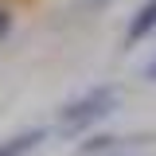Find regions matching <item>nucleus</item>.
<instances>
[{
  "label": "nucleus",
  "mask_w": 156,
  "mask_h": 156,
  "mask_svg": "<svg viewBox=\"0 0 156 156\" xmlns=\"http://www.w3.org/2000/svg\"><path fill=\"white\" fill-rule=\"evenodd\" d=\"M113 105H117V90L113 86H94V90H86L82 98H70L58 109V121H62L66 133H82V129L98 125L101 117H109Z\"/></svg>",
  "instance_id": "1"
},
{
  "label": "nucleus",
  "mask_w": 156,
  "mask_h": 156,
  "mask_svg": "<svg viewBox=\"0 0 156 156\" xmlns=\"http://www.w3.org/2000/svg\"><path fill=\"white\" fill-rule=\"evenodd\" d=\"M152 31H156V0H148V4H140V8H136V16L129 20L125 43L133 47V43H140L144 35H152Z\"/></svg>",
  "instance_id": "2"
},
{
  "label": "nucleus",
  "mask_w": 156,
  "mask_h": 156,
  "mask_svg": "<svg viewBox=\"0 0 156 156\" xmlns=\"http://www.w3.org/2000/svg\"><path fill=\"white\" fill-rule=\"evenodd\" d=\"M43 136H47V129H23V133L8 136V140H0V156H27L39 140H43Z\"/></svg>",
  "instance_id": "3"
},
{
  "label": "nucleus",
  "mask_w": 156,
  "mask_h": 156,
  "mask_svg": "<svg viewBox=\"0 0 156 156\" xmlns=\"http://www.w3.org/2000/svg\"><path fill=\"white\" fill-rule=\"evenodd\" d=\"M109 144H113V136H94V140H86V144H82V152L90 156V152H101V148H109Z\"/></svg>",
  "instance_id": "4"
},
{
  "label": "nucleus",
  "mask_w": 156,
  "mask_h": 156,
  "mask_svg": "<svg viewBox=\"0 0 156 156\" xmlns=\"http://www.w3.org/2000/svg\"><path fill=\"white\" fill-rule=\"evenodd\" d=\"M12 23H16V16H12V8H4V4H0V39H4L8 31H12Z\"/></svg>",
  "instance_id": "5"
},
{
  "label": "nucleus",
  "mask_w": 156,
  "mask_h": 156,
  "mask_svg": "<svg viewBox=\"0 0 156 156\" xmlns=\"http://www.w3.org/2000/svg\"><path fill=\"white\" fill-rule=\"evenodd\" d=\"M148 78H152V82H156V62H152V70H148Z\"/></svg>",
  "instance_id": "6"
}]
</instances>
